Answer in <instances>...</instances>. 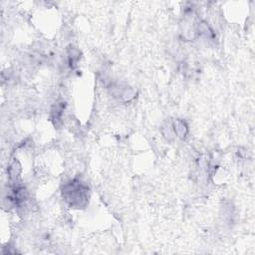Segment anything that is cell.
I'll use <instances>...</instances> for the list:
<instances>
[{"label":"cell","instance_id":"2","mask_svg":"<svg viewBox=\"0 0 255 255\" xmlns=\"http://www.w3.org/2000/svg\"><path fill=\"white\" fill-rule=\"evenodd\" d=\"M174 129L176 131V133L179 135V136H184V134L186 133V126L183 122L181 121H177L175 124H174Z\"/></svg>","mask_w":255,"mask_h":255},{"label":"cell","instance_id":"1","mask_svg":"<svg viewBox=\"0 0 255 255\" xmlns=\"http://www.w3.org/2000/svg\"><path fill=\"white\" fill-rule=\"evenodd\" d=\"M63 197L74 207H83L88 201V188L80 181L73 180L64 186Z\"/></svg>","mask_w":255,"mask_h":255}]
</instances>
